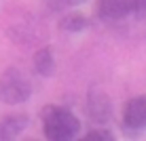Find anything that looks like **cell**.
I'll return each mask as SVG.
<instances>
[{
	"mask_svg": "<svg viewBox=\"0 0 146 141\" xmlns=\"http://www.w3.org/2000/svg\"><path fill=\"white\" fill-rule=\"evenodd\" d=\"M42 133L51 141H70L80 135V120L62 105H47L42 110Z\"/></svg>",
	"mask_w": 146,
	"mask_h": 141,
	"instance_id": "obj_1",
	"label": "cell"
},
{
	"mask_svg": "<svg viewBox=\"0 0 146 141\" xmlns=\"http://www.w3.org/2000/svg\"><path fill=\"white\" fill-rule=\"evenodd\" d=\"M146 0H98L95 2V15L106 26H131L142 13Z\"/></svg>",
	"mask_w": 146,
	"mask_h": 141,
	"instance_id": "obj_2",
	"label": "cell"
},
{
	"mask_svg": "<svg viewBox=\"0 0 146 141\" xmlns=\"http://www.w3.org/2000/svg\"><path fill=\"white\" fill-rule=\"evenodd\" d=\"M32 97V82L19 68H9L0 74V101L7 105L26 103Z\"/></svg>",
	"mask_w": 146,
	"mask_h": 141,
	"instance_id": "obj_3",
	"label": "cell"
},
{
	"mask_svg": "<svg viewBox=\"0 0 146 141\" xmlns=\"http://www.w3.org/2000/svg\"><path fill=\"white\" fill-rule=\"evenodd\" d=\"M121 127H123L125 135H131V137H138V135L146 133V95L131 97L123 105Z\"/></svg>",
	"mask_w": 146,
	"mask_h": 141,
	"instance_id": "obj_4",
	"label": "cell"
},
{
	"mask_svg": "<svg viewBox=\"0 0 146 141\" xmlns=\"http://www.w3.org/2000/svg\"><path fill=\"white\" fill-rule=\"evenodd\" d=\"M87 116L91 122H95L98 127H104V124L110 122L112 118V101L102 89H91L87 93Z\"/></svg>",
	"mask_w": 146,
	"mask_h": 141,
	"instance_id": "obj_5",
	"label": "cell"
},
{
	"mask_svg": "<svg viewBox=\"0 0 146 141\" xmlns=\"http://www.w3.org/2000/svg\"><path fill=\"white\" fill-rule=\"evenodd\" d=\"M28 124H30V116L21 114V112L0 116V141H9V139L19 137L28 129Z\"/></svg>",
	"mask_w": 146,
	"mask_h": 141,
	"instance_id": "obj_6",
	"label": "cell"
},
{
	"mask_svg": "<svg viewBox=\"0 0 146 141\" xmlns=\"http://www.w3.org/2000/svg\"><path fill=\"white\" fill-rule=\"evenodd\" d=\"M32 65H34V72L38 76H44V78H51L55 74V53H53V47H42L34 53L32 57Z\"/></svg>",
	"mask_w": 146,
	"mask_h": 141,
	"instance_id": "obj_7",
	"label": "cell"
},
{
	"mask_svg": "<svg viewBox=\"0 0 146 141\" xmlns=\"http://www.w3.org/2000/svg\"><path fill=\"white\" fill-rule=\"evenodd\" d=\"M89 28V19L85 17L83 13H68L62 17L59 21V30L62 32H68V34H78V32H85Z\"/></svg>",
	"mask_w": 146,
	"mask_h": 141,
	"instance_id": "obj_8",
	"label": "cell"
},
{
	"mask_svg": "<svg viewBox=\"0 0 146 141\" xmlns=\"http://www.w3.org/2000/svg\"><path fill=\"white\" fill-rule=\"evenodd\" d=\"M51 11H64V9H72V7H80L87 0H42Z\"/></svg>",
	"mask_w": 146,
	"mask_h": 141,
	"instance_id": "obj_9",
	"label": "cell"
},
{
	"mask_svg": "<svg viewBox=\"0 0 146 141\" xmlns=\"http://www.w3.org/2000/svg\"><path fill=\"white\" fill-rule=\"evenodd\" d=\"M110 139H114V135L108 129H102V127L85 133V137H83V141H110Z\"/></svg>",
	"mask_w": 146,
	"mask_h": 141,
	"instance_id": "obj_10",
	"label": "cell"
}]
</instances>
